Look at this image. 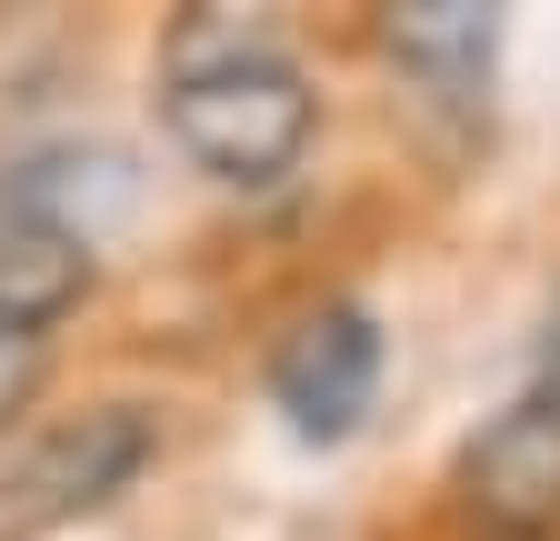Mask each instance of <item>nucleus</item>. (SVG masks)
Returning <instances> with one entry per match:
<instances>
[{
    "label": "nucleus",
    "mask_w": 560,
    "mask_h": 541,
    "mask_svg": "<svg viewBox=\"0 0 560 541\" xmlns=\"http://www.w3.org/2000/svg\"><path fill=\"white\" fill-rule=\"evenodd\" d=\"M50 352H40V331H0V422H21L31 412V391H40Z\"/></svg>",
    "instance_id": "obj_7"
},
{
    "label": "nucleus",
    "mask_w": 560,
    "mask_h": 541,
    "mask_svg": "<svg viewBox=\"0 0 560 541\" xmlns=\"http://www.w3.org/2000/svg\"><path fill=\"white\" fill-rule=\"evenodd\" d=\"M371 391H381V331L350 301L311 311L291 342L270 352V401H280V422L301 441H350L371 422Z\"/></svg>",
    "instance_id": "obj_2"
},
{
    "label": "nucleus",
    "mask_w": 560,
    "mask_h": 541,
    "mask_svg": "<svg viewBox=\"0 0 560 541\" xmlns=\"http://www.w3.org/2000/svg\"><path fill=\"white\" fill-rule=\"evenodd\" d=\"M460 511L501 541H540L560 531V401L530 391L460 451Z\"/></svg>",
    "instance_id": "obj_3"
},
{
    "label": "nucleus",
    "mask_w": 560,
    "mask_h": 541,
    "mask_svg": "<svg viewBox=\"0 0 560 541\" xmlns=\"http://www.w3.org/2000/svg\"><path fill=\"white\" fill-rule=\"evenodd\" d=\"M81 301H91V241L31 211H0V331H50Z\"/></svg>",
    "instance_id": "obj_6"
},
{
    "label": "nucleus",
    "mask_w": 560,
    "mask_h": 541,
    "mask_svg": "<svg viewBox=\"0 0 560 541\" xmlns=\"http://www.w3.org/2000/svg\"><path fill=\"white\" fill-rule=\"evenodd\" d=\"M381 60L431 91V101H470L490 81V50H501V0H381Z\"/></svg>",
    "instance_id": "obj_5"
},
{
    "label": "nucleus",
    "mask_w": 560,
    "mask_h": 541,
    "mask_svg": "<svg viewBox=\"0 0 560 541\" xmlns=\"http://www.w3.org/2000/svg\"><path fill=\"white\" fill-rule=\"evenodd\" d=\"M151 471V422L130 401H101V412H70L60 431H40L11 471V492L31 521H70V511H101L110 492H130Z\"/></svg>",
    "instance_id": "obj_4"
},
{
    "label": "nucleus",
    "mask_w": 560,
    "mask_h": 541,
    "mask_svg": "<svg viewBox=\"0 0 560 541\" xmlns=\"http://www.w3.org/2000/svg\"><path fill=\"white\" fill-rule=\"evenodd\" d=\"M540 391H550V401H560V321H550V381H540Z\"/></svg>",
    "instance_id": "obj_8"
},
{
    "label": "nucleus",
    "mask_w": 560,
    "mask_h": 541,
    "mask_svg": "<svg viewBox=\"0 0 560 541\" xmlns=\"http://www.w3.org/2000/svg\"><path fill=\"white\" fill-rule=\"evenodd\" d=\"M161 120H171V141H180L190 171L260 191V181H280L311 151L320 101H311V81L280 50H221V60H180Z\"/></svg>",
    "instance_id": "obj_1"
}]
</instances>
